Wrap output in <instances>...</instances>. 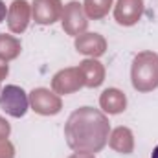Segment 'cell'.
Listing matches in <instances>:
<instances>
[{"instance_id": "277c9868", "label": "cell", "mask_w": 158, "mask_h": 158, "mask_svg": "<svg viewBox=\"0 0 158 158\" xmlns=\"http://www.w3.org/2000/svg\"><path fill=\"white\" fill-rule=\"evenodd\" d=\"M30 103L39 114H57L61 110V99L46 88H35L30 94Z\"/></svg>"}, {"instance_id": "3957f363", "label": "cell", "mask_w": 158, "mask_h": 158, "mask_svg": "<svg viewBox=\"0 0 158 158\" xmlns=\"http://www.w3.org/2000/svg\"><path fill=\"white\" fill-rule=\"evenodd\" d=\"M30 99L26 96V92L20 86L15 85H7L6 88H2L0 92V107L13 118H22L28 110Z\"/></svg>"}, {"instance_id": "4fadbf2b", "label": "cell", "mask_w": 158, "mask_h": 158, "mask_svg": "<svg viewBox=\"0 0 158 158\" xmlns=\"http://www.w3.org/2000/svg\"><path fill=\"white\" fill-rule=\"evenodd\" d=\"M112 0H85V11L90 19H101L109 13Z\"/></svg>"}, {"instance_id": "30bf717a", "label": "cell", "mask_w": 158, "mask_h": 158, "mask_svg": "<svg viewBox=\"0 0 158 158\" xmlns=\"http://www.w3.org/2000/svg\"><path fill=\"white\" fill-rule=\"evenodd\" d=\"M76 48L81 53H86V55H92V57H98L101 53H105V39L99 35V33H85V35H79L76 40Z\"/></svg>"}, {"instance_id": "5b68a950", "label": "cell", "mask_w": 158, "mask_h": 158, "mask_svg": "<svg viewBox=\"0 0 158 158\" xmlns=\"http://www.w3.org/2000/svg\"><path fill=\"white\" fill-rule=\"evenodd\" d=\"M88 20L83 13V7L79 2H70L66 4L64 11H63V28L70 33V35H77L83 30H86Z\"/></svg>"}, {"instance_id": "8fae6325", "label": "cell", "mask_w": 158, "mask_h": 158, "mask_svg": "<svg viewBox=\"0 0 158 158\" xmlns=\"http://www.w3.org/2000/svg\"><path fill=\"white\" fill-rule=\"evenodd\" d=\"M101 107L109 112V114H118L121 110H125V105H127V99H125V94L119 92L116 88H109L101 94V99H99Z\"/></svg>"}, {"instance_id": "7c38bea8", "label": "cell", "mask_w": 158, "mask_h": 158, "mask_svg": "<svg viewBox=\"0 0 158 158\" xmlns=\"http://www.w3.org/2000/svg\"><path fill=\"white\" fill-rule=\"evenodd\" d=\"M79 70L85 77L86 86H99L103 83V66L98 61H83L79 64Z\"/></svg>"}, {"instance_id": "9c48e42d", "label": "cell", "mask_w": 158, "mask_h": 158, "mask_svg": "<svg viewBox=\"0 0 158 158\" xmlns=\"http://www.w3.org/2000/svg\"><path fill=\"white\" fill-rule=\"evenodd\" d=\"M9 28L15 33H20L26 30L30 22V6L26 0H15L9 7Z\"/></svg>"}, {"instance_id": "2e32d148", "label": "cell", "mask_w": 158, "mask_h": 158, "mask_svg": "<svg viewBox=\"0 0 158 158\" xmlns=\"http://www.w3.org/2000/svg\"><path fill=\"white\" fill-rule=\"evenodd\" d=\"M4 76H7V64L0 61V79H4Z\"/></svg>"}, {"instance_id": "52a82bcc", "label": "cell", "mask_w": 158, "mask_h": 158, "mask_svg": "<svg viewBox=\"0 0 158 158\" xmlns=\"http://www.w3.org/2000/svg\"><path fill=\"white\" fill-rule=\"evenodd\" d=\"M142 13H143V0H118L114 9L118 24L123 26H132L134 22H138Z\"/></svg>"}, {"instance_id": "ba28073f", "label": "cell", "mask_w": 158, "mask_h": 158, "mask_svg": "<svg viewBox=\"0 0 158 158\" xmlns=\"http://www.w3.org/2000/svg\"><path fill=\"white\" fill-rule=\"evenodd\" d=\"M85 85V77L79 68H66L61 70L53 77V90L59 94H70Z\"/></svg>"}, {"instance_id": "ac0fdd59", "label": "cell", "mask_w": 158, "mask_h": 158, "mask_svg": "<svg viewBox=\"0 0 158 158\" xmlns=\"http://www.w3.org/2000/svg\"><path fill=\"white\" fill-rule=\"evenodd\" d=\"M151 158H158V145L153 149V155H151Z\"/></svg>"}, {"instance_id": "6da1fadb", "label": "cell", "mask_w": 158, "mask_h": 158, "mask_svg": "<svg viewBox=\"0 0 158 158\" xmlns=\"http://www.w3.org/2000/svg\"><path fill=\"white\" fill-rule=\"evenodd\" d=\"M109 131V119L103 112L92 107H83L70 114L64 127V136L74 151L98 153L105 147Z\"/></svg>"}, {"instance_id": "8992f818", "label": "cell", "mask_w": 158, "mask_h": 158, "mask_svg": "<svg viewBox=\"0 0 158 158\" xmlns=\"http://www.w3.org/2000/svg\"><path fill=\"white\" fill-rule=\"evenodd\" d=\"M63 15L61 0H35L33 2V19L37 24H53Z\"/></svg>"}, {"instance_id": "e0dca14e", "label": "cell", "mask_w": 158, "mask_h": 158, "mask_svg": "<svg viewBox=\"0 0 158 158\" xmlns=\"http://www.w3.org/2000/svg\"><path fill=\"white\" fill-rule=\"evenodd\" d=\"M4 17H6V6H4V2L0 0V22L4 20Z\"/></svg>"}, {"instance_id": "5bb4252c", "label": "cell", "mask_w": 158, "mask_h": 158, "mask_svg": "<svg viewBox=\"0 0 158 158\" xmlns=\"http://www.w3.org/2000/svg\"><path fill=\"white\" fill-rule=\"evenodd\" d=\"M20 52V42L15 37L0 35V57L2 59H15Z\"/></svg>"}, {"instance_id": "9a60e30c", "label": "cell", "mask_w": 158, "mask_h": 158, "mask_svg": "<svg viewBox=\"0 0 158 158\" xmlns=\"http://www.w3.org/2000/svg\"><path fill=\"white\" fill-rule=\"evenodd\" d=\"M7 134H9V125H7V121L0 118V140H6Z\"/></svg>"}, {"instance_id": "7a4b0ae2", "label": "cell", "mask_w": 158, "mask_h": 158, "mask_svg": "<svg viewBox=\"0 0 158 158\" xmlns=\"http://www.w3.org/2000/svg\"><path fill=\"white\" fill-rule=\"evenodd\" d=\"M132 86L140 92H149L158 86V55L153 52H142L132 63Z\"/></svg>"}]
</instances>
